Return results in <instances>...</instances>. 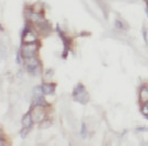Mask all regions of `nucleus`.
Returning a JSON list of instances; mask_svg holds the SVG:
<instances>
[{
    "label": "nucleus",
    "instance_id": "f257e3e1",
    "mask_svg": "<svg viewBox=\"0 0 148 146\" xmlns=\"http://www.w3.org/2000/svg\"><path fill=\"white\" fill-rule=\"evenodd\" d=\"M73 97L75 101H77L79 103L81 104H86L89 102V94H87L84 85L77 84L75 86V89L73 91Z\"/></svg>",
    "mask_w": 148,
    "mask_h": 146
},
{
    "label": "nucleus",
    "instance_id": "f03ea898",
    "mask_svg": "<svg viewBox=\"0 0 148 146\" xmlns=\"http://www.w3.org/2000/svg\"><path fill=\"white\" fill-rule=\"evenodd\" d=\"M37 49H38V47L35 43H25V45L22 47V54L27 59L33 58V55L37 52Z\"/></svg>",
    "mask_w": 148,
    "mask_h": 146
},
{
    "label": "nucleus",
    "instance_id": "7ed1b4c3",
    "mask_svg": "<svg viewBox=\"0 0 148 146\" xmlns=\"http://www.w3.org/2000/svg\"><path fill=\"white\" fill-rule=\"evenodd\" d=\"M27 68H28V71H29L31 74H38V73L40 72L39 62H38V60L33 59V58H28V61H27Z\"/></svg>",
    "mask_w": 148,
    "mask_h": 146
},
{
    "label": "nucleus",
    "instance_id": "20e7f679",
    "mask_svg": "<svg viewBox=\"0 0 148 146\" xmlns=\"http://www.w3.org/2000/svg\"><path fill=\"white\" fill-rule=\"evenodd\" d=\"M22 42L23 43H35L37 42V37L33 35L31 31H28L25 29L22 33Z\"/></svg>",
    "mask_w": 148,
    "mask_h": 146
},
{
    "label": "nucleus",
    "instance_id": "39448f33",
    "mask_svg": "<svg viewBox=\"0 0 148 146\" xmlns=\"http://www.w3.org/2000/svg\"><path fill=\"white\" fill-rule=\"evenodd\" d=\"M41 87L43 94H48V95L53 94L54 93V90H55V86H54V84H52V83H44Z\"/></svg>",
    "mask_w": 148,
    "mask_h": 146
},
{
    "label": "nucleus",
    "instance_id": "423d86ee",
    "mask_svg": "<svg viewBox=\"0 0 148 146\" xmlns=\"http://www.w3.org/2000/svg\"><path fill=\"white\" fill-rule=\"evenodd\" d=\"M32 122H33L32 115H31L30 113L25 114V116H23V119H22V124H23V126H25V127H28V129H30V127L32 126Z\"/></svg>",
    "mask_w": 148,
    "mask_h": 146
},
{
    "label": "nucleus",
    "instance_id": "0eeeda50",
    "mask_svg": "<svg viewBox=\"0 0 148 146\" xmlns=\"http://www.w3.org/2000/svg\"><path fill=\"white\" fill-rule=\"evenodd\" d=\"M140 100L143 102H145V101L148 100V90L146 87H143L141 91H140Z\"/></svg>",
    "mask_w": 148,
    "mask_h": 146
},
{
    "label": "nucleus",
    "instance_id": "6e6552de",
    "mask_svg": "<svg viewBox=\"0 0 148 146\" xmlns=\"http://www.w3.org/2000/svg\"><path fill=\"white\" fill-rule=\"evenodd\" d=\"M141 113H143V115L148 119V103H145L143 105V107H141Z\"/></svg>",
    "mask_w": 148,
    "mask_h": 146
},
{
    "label": "nucleus",
    "instance_id": "1a4fd4ad",
    "mask_svg": "<svg viewBox=\"0 0 148 146\" xmlns=\"http://www.w3.org/2000/svg\"><path fill=\"white\" fill-rule=\"evenodd\" d=\"M115 26L117 27V28H119V29H126V28H127L126 26H124V23L121 20H115Z\"/></svg>",
    "mask_w": 148,
    "mask_h": 146
},
{
    "label": "nucleus",
    "instance_id": "9d476101",
    "mask_svg": "<svg viewBox=\"0 0 148 146\" xmlns=\"http://www.w3.org/2000/svg\"><path fill=\"white\" fill-rule=\"evenodd\" d=\"M82 136L83 137H86V125L84 123L82 124Z\"/></svg>",
    "mask_w": 148,
    "mask_h": 146
},
{
    "label": "nucleus",
    "instance_id": "9b49d317",
    "mask_svg": "<svg viewBox=\"0 0 148 146\" xmlns=\"http://www.w3.org/2000/svg\"><path fill=\"white\" fill-rule=\"evenodd\" d=\"M28 132H29V129H28V127H25V129L21 131V133H20V134H21V136H22V137H25Z\"/></svg>",
    "mask_w": 148,
    "mask_h": 146
},
{
    "label": "nucleus",
    "instance_id": "f8f14e48",
    "mask_svg": "<svg viewBox=\"0 0 148 146\" xmlns=\"http://www.w3.org/2000/svg\"><path fill=\"white\" fill-rule=\"evenodd\" d=\"M146 129H148V127H138L137 131H139V132H144V131H146Z\"/></svg>",
    "mask_w": 148,
    "mask_h": 146
},
{
    "label": "nucleus",
    "instance_id": "ddd939ff",
    "mask_svg": "<svg viewBox=\"0 0 148 146\" xmlns=\"http://www.w3.org/2000/svg\"><path fill=\"white\" fill-rule=\"evenodd\" d=\"M144 39H145V41L147 42V33H146V31H144Z\"/></svg>",
    "mask_w": 148,
    "mask_h": 146
},
{
    "label": "nucleus",
    "instance_id": "4468645a",
    "mask_svg": "<svg viewBox=\"0 0 148 146\" xmlns=\"http://www.w3.org/2000/svg\"><path fill=\"white\" fill-rule=\"evenodd\" d=\"M0 30H1V31L3 30V28H2V27H1V26H0Z\"/></svg>",
    "mask_w": 148,
    "mask_h": 146
},
{
    "label": "nucleus",
    "instance_id": "2eb2a0df",
    "mask_svg": "<svg viewBox=\"0 0 148 146\" xmlns=\"http://www.w3.org/2000/svg\"><path fill=\"white\" fill-rule=\"evenodd\" d=\"M146 12H147V13H148V8H147V9H146Z\"/></svg>",
    "mask_w": 148,
    "mask_h": 146
}]
</instances>
